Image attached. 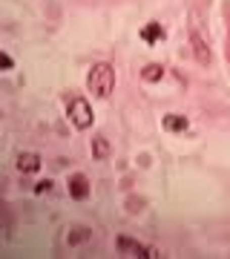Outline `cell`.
I'll list each match as a JSON object with an SVG mask.
<instances>
[{
    "instance_id": "3",
    "label": "cell",
    "mask_w": 230,
    "mask_h": 259,
    "mask_svg": "<svg viewBox=\"0 0 230 259\" xmlns=\"http://www.w3.org/2000/svg\"><path fill=\"white\" fill-rule=\"evenodd\" d=\"M69 121L78 130H89L92 127V107L86 98H72L69 101Z\"/></svg>"
},
{
    "instance_id": "14",
    "label": "cell",
    "mask_w": 230,
    "mask_h": 259,
    "mask_svg": "<svg viewBox=\"0 0 230 259\" xmlns=\"http://www.w3.org/2000/svg\"><path fill=\"white\" fill-rule=\"evenodd\" d=\"M49 187H52V182H49V179H46V182H37V185H35V193H46Z\"/></svg>"
},
{
    "instance_id": "2",
    "label": "cell",
    "mask_w": 230,
    "mask_h": 259,
    "mask_svg": "<svg viewBox=\"0 0 230 259\" xmlns=\"http://www.w3.org/2000/svg\"><path fill=\"white\" fill-rule=\"evenodd\" d=\"M118 250L121 253H127V256H135V259H158L161 256V250L158 248H150V245L129 239V236H118Z\"/></svg>"
},
{
    "instance_id": "15",
    "label": "cell",
    "mask_w": 230,
    "mask_h": 259,
    "mask_svg": "<svg viewBox=\"0 0 230 259\" xmlns=\"http://www.w3.org/2000/svg\"><path fill=\"white\" fill-rule=\"evenodd\" d=\"M0 219H3V202H0Z\"/></svg>"
},
{
    "instance_id": "9",
    "label": "cell",
    "mask_w": 230,
    "mask_h": 259,
    "mask_svg": "<svg viewBox=\"0 0 230 259\" xmlns=\"http://www.w3.org/2000/svg\"><path fill=\"white\" fill-rule=\"evenodd\" d=\"M141 78L147 83H158L161 78H164V66L161 64H147L144 69H141Z\"/></svg>"
},
{
    "instance_id": "7",
    "label": "cell",
    "mask_w": 230,
    "mask_h": 259,
    "mask_svg": "<svg viewBox=\"0 0 230 259\" xmlns=\"http://www.w3.org/2000/svg\"><path fill=\"white\" fill-rule=\"evenodd\" d=\"M110 141L104 139V136H95V139H92V156L98 158V161H107V158H110Z\"/></svg>"
},
{
    "instance_id": "12",
    "label": "cell",
    "mask_w": 230,
    "mask_h": 259,
    "mask_svg": "<svg viewBox=\"0 0 230 259\" xmlns=\"http://www.w3.org/2000/svg\"><path fill=\"white\" fill-rule=\"evenodd\" d=\"M127 210H129V213L144 210V199H127Z\"/></svg>"
},
{
    "instance_id": "6",
    "label": "cell",
    "mask_w": 230,
    "mask_h": 259,
    "mask_svg": "<svg viewBox=\"0 0 230 259\" xmlns=\"http://www.w3.org/2000/svg\"><path fill=\"white\" fill-rule=\"evenodd\" d=\"M15 164H18L20 173H37L40 170V156L37 153H20Z\"/></svg>"
},
{
    "instance_id": "10",
    "label": "cell",
    "mask_w": 230,
    "mask_h": 259,
    "mask_svg": "<svg viewBox=\"0 0 230 259\" xmlns=\"http://www.w3.org/2000/svg\"><path fill=\"white\" fill-rule=\"evenodd\" d=\"M141 37H144L147 44H156V40L164 37V29H161V23H147V26L141 29Z\"/></svg>"
},
{
    "instance_id": "5",
    "label": "cell",
    "mask_w": 230,
    "mask_h": 259,
    "mask_svg": "<svg viewBox=\"0 0 230 259\" xmlns=\"http://www.w3.org/2000/svg\"><path fill=\"white\" fill-rule=\"evenodd\" d=\"M190 44H193V55H196V61H199L202 66L210 64V49H207V44H204V37L199 35V32H190Z\"/></svg>"
},
{
    "instance_id": "13",
    "label": "cell",
    "mask_w": 230,
    "mask_h": 259,
    "mask_svg": "<svg viewBox=\"0 0 230 259\" xmlns=\"http://www.w3.org/2000/svg\"><path fill=\"white\" fill-rule=\"evenodd\" d=\"M15 66V61H12V55H6V52H0V69L6 72V69H12Z\"/></svg>"
},
{
    "instance_id": "1",
    "label": "cell",
    "mask_w": 230,
    "mask_h": 259,
    "mask_svg": "<svg viewBox=\"0 0 230 259\" xmlns=\"http://www.w3.org/2000/svg\"><path fill=\"white\" fill-rule=\"evenodd\" d=\"M86 87L95 98H110L112 95V87H115V69L110 64H95L86 75Z\"/></svg>"
},
{
    "instance_id": "11",
    "label": "cell",
    "mask_w": 230,
    "mask_h": 259,
    "mask_svg": "<svg viewBox=\"0 0 230 259\" xmlns=\"http://www.w3.org/2000/svg\"><path fill=\"white\" fill-rule=\"evenodd\" d=\"M66 239H69V245H83V242L92 239V231L89 228H72V233H69Z\"/></svg>"
},
{
    "instance_id": "4",
    "label": "cell",
    "mask_w": 230,
    "mask_h": 259,
    "mask_svg": "<svg viewBox=\"0 0 230 259\" xmlns=\"http://www.w3.org/2000/svg\"><path fill=\"white\" fill-rule=\"evenodd\" d=\"M92 185H89V179L83 176V173H75V176H69V196L72 199H78V202H83L86 196H89Z\"/></svg>"
},
{
    "instance_id": "8",
    "label": "cell",
    "mask_w": 230,
    "mask_h": 259,
    "mask_svg": "<svg viewBox=\"0 0 230 259\" xmlns=\"http://www.w3.org/2000/svg\"><path fill=\"white\" fill-rule=\"evenodd\" d=\"M164 127L170 130V133H184V130L190 127V121L184 118V115H178V112H170L164 118Z\"/></svg>"
}]
</instances>
